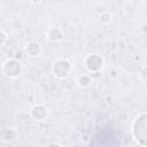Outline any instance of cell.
<instances>
[{"mask_svg": "<svg viewBox=\"0 0 147 147\" xmlns=\"http://www.w3.org/2000/svg\"><path fill=\"white\" fill-rule=\"evenodd\" d=\"M133 133L140 144L147 146V114L141 115L136 121L133 126Z\"/></svg>", "mask_w": 147, "mask_h": 147, "instance_id": "obj_1", "label": "cell"}, {"mask_svg": "<svg viewBox=\"0 0 147 147\" xmlns=\"http://www.w3.org/2000/svg\"><path fill=\"white\" fill-rule=\"evenodd\" d=\"M20 64L16 62V61H8L5 65H3V72L7 75V76H10V77H14V76H17L20 74Z\"/></svg>", "mask_w": 147, "mask_h": 147, "instance_id": "obj_2", "label": "cell"}, {"mask_svg": "<svg viewBox=\"0 0 147 147\" xmlns=\"http://www.w3.org/2000/svg\"><path fill=\"white\" fill-rule=\"evenodd\" d=\"M70 71V64L68 61H59L54 67V74L59 77H64Z\"/></svg>", "mask_w": 147, "mask_h": 147, "instance_id": "obj_3", "label": "cell"}, {"mask_svg": "<svg viewBox=\"0 0 147 147\" xmlns=\"http://www.w3.org/2000/svg\"><path fill=\"white\" fill-rule=\"evenodd\" d=\"M102 64V59L99 55H91L86 60V67L90 70H98Z\"/></svg>", "mask_w": 147, "mask_h": 147, "instance_id": "obj_4", "label": "cell"}, {"mask_svg": "<svg viewBox=\"0 0 147 147\" xmlns=\"http://www.w3.org/2000/svg\"><path fill=\"white\" fill-rule=\"evenodd\" d=\"M32 115H33V117L37 118V119H42V118L46 116V109H45L42 106H37V107L33 108Z\"/></svg>", "mask_w": 147, "mask_h": 147, "instance_id": "obj_5", "label": "cell"}, {"mask_svg": "<svg viewBox=\"0 0 147 147\" xmlns=\"http://www.w3.org/2000/svg\"><path fill=\"white\" fill-rule=\"evenodd\" d=\"M28 52L30 55H38L39 52H40V48H39V45L38 44H30L29 47H28Z\"/></svg>", "mask_w": 147, "mask_h": 147, "instance_id": "obj_6", "label": "cell"}, {"mask_svg": "<svg viewBox=\"0 0 147 147\" xmlns=\"http://www.w3.org/2000/svg\"><path fill=\"white\" fill-rule=\"evenodd\" d=\"M61 38V32L57 29H53L49 31V39L51 40H57Z\"/></svg>", "mask_w": 147, "mask_h": 147, "instance_id": "obj_7", "label": "cell"}, {"mask_svg": "<svg viewBox=\"0 0 147 147\" xmlns=\"http://www.w3.org/2000/svg\"><path fill=\"white\" fill-rule=\"evenodd\" d=\"M79 82H80V85L87 86V85H88V83H90V78H88L87 76H83V77H80Z\"/></svg>", "mask_w": 147, "mask_h": 147, "instance_id": "obj_8", "label": "cell"}, {"mask_svg": "<svg viewBox=\"0 0 147 147\" xmlns=\"http://www.w3.org/2000/svg\"><path fill=\"white\" fill-rule=\"evenodd\" d=\"M5 40H6V36H5L3 31H1V44H3V42H5Z\"/></svg>", "mask_w": 147, "mask_h": 147, "instance_id": "obj_9", "label": "cell"}, {"mask_svg": "<svg viewBox=\"0 0 147 147\" xmlns=\"http://www.w3.org/2000/svg\"><path fill=\"white\" fill-rule=\"evenodd\" d=\"M141 74H142V77H144L145 79H147V68H146V69H144Z\"/></svg>", "mask_w": 147, "mask_h": 147, "instance_id": "obj_10", "label": "cell"}, {"mask_svg": "<svg viewBox=\"0 0 147 147\" xmlns=\"http://www.w3.org/2000/svg\"><path fill=\"white\" fill-rule=\"evenodd\" d=\"M49 147H60V146H59V145H54V144H53V145H51Z\"/></svg>", "mask_w": 147, "mask_h": 147, "instance_id": "obj_11", "label": "cell"}]
</instances>
